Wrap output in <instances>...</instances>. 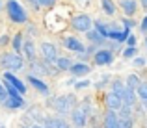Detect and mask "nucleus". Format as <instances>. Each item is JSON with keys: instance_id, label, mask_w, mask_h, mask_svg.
<instances>
[{"instance_id": "nucleus-1", "label": "nucleus", "mask_w": 147, "mask_h": 128, "mask_svg": "<svg viewBox=\"0 0 147 128\" xmlns=\"http://www.w3.org/2000/svg\"><path fill=\"white\" fill-rule=\"evenodd\" d=\"M0 67L6 69V72L21 71L24 67V58L21 54H15V52H4L0 56Z\"/></svg>"}, {"instance_id": "nucleus-2", "label": "nucleus", "mask_w": 147, "mask_h": 128, "mask_svg": "<svg viewBox=\"0 0 147 128\" xmlns=\"http://www.w3.org/2000/svg\"><path fill=\"white\" fill-rule=\"evenodd\" d=\"M50 104H52V108L58 111V113H61V115L71 113L75 108H78L76 106L75 95H60V97H56V99L50 100Z\"/></svg>"}, {"instance_id": "nucleus-3", "label": "nucleus", "mask_w": 147, "mask_h": 128, "mask_svg": "<svg viewBox=\"0 0 147 128\" xmlns=\"http://www.w3.org/2000/svg\"><path fill=\"white\" fill-rule=\"evenodd\" d=\"M6 9H7V15H9V19H11L13 22L24 24V22L28 21V15H26L24 7H22L21 2H17V0H7Z\"/></svg>"}, {"instance_id": "nucleus-4", "label": "nucleus", "mask_w": 147, "mask_h": 128, "mask_svg": "<svg viewBox=\"0 0 147 128\" xmlns=\"http://www.w3.org/2000/svg\"><path fill=\"white\" fill-rule=\"evenodd\" d=\"M71 26L76 30V32H90L91 26H93V21H91L90 15L86 13H78L71 19Z\"/></svg>"}, {"instance_id": "nucleus-5", "label": "nucleus", "mask_w": 147, "mask_h": 128, "mask_svg": "<svg viewBox=\"0 0 147 128\" xmlns=\"http://www.w3.org/2000/svg\"><path fill=\"white\" fill-rule=\"evenodd\" d=\"M39 50H41V56H43V61H47V63H56L58 50H56V46H54L52 43L43 41V43H41V46H39Z\"/></svg>"}, {"instance_id": "nucleus-6", "label": "nucleus", "mask_w": 147, "mask_h": 128, "mask_svg": "<svg viewBox=\"0 0 147 128\" xmlns=\"http://www.w3.org/2000/svg\"><path fill=\"white\" fill-rule=\"evenodd\" d=\"M71 121H73V125H75L76 128H84L88 125V111L84 110L82 106L75 108V110L71 111Z\"/></svg>"}, {"instance_id": "nucleus-7", "label": "nucleus", "mask_w": 147, "mask_h": 128, "mask_svg": "<svg viewBox=\"0 0 147 128\" xmlns=\"http://www.w3.org/2000/svg\"><path fill=\"white\" fill-rule=\"evenodd\" d=\"M93 61H95V65H100V67L110 65L112 61H114V54H112V50H108V48H100V50H97V52L93 54Z\"/></svg>"}, {"instance_id": "nucleus-8", "label": "nucleus", "mask_w": 147, "mask_h": 128, "mask_svg": "<svg viewBox=\"0 0 147 128\" xmlns=\"http://www.w3.org/2000/svg\"><path fill=\"white\" fill-rule=\"evenodd\" d=\"M63 45H65V48H67V50L78 54V56L86 54V46L82 45V41H80V39H76V37H65Z\"/></svg>"}, {"instance_id": "nucleus-9", "label": "nucleus", "mask_w": 147, "mask_h": 128, "mask_svg": "<svg viewBox=\"0 0 147 128\" xmlns=\"http://www.w3.org/2000/svg\"><path fill=\"white\" fill-rule=\"evenodd\" d=\"M104 104H106V108L108 110H119V108L123 106V100H121V97L117 95V93H114V91H110V93H106L104 95Z\"/></svg>"}, {"instance_id": "nucleus-10", "label": "nucleus", "mask_w": 147, "mask_h": 128, "mask_svg": "<svg viewBox=\"0 0 147 128\" xmlns=\"http://www.w3.org/2000/svg\"><path fill=\"white\" fill-rule=\"evenodd\" d=\"M2 80H6L7 84H11L19 93H21V95H24V93H26V85L22 84V80H21V78H17L13 72H4V78H2Z\"/></svg>"}, {"instance_id": "nucleus-11", "label": "nucleus", "mask_w": 147, "mask_h": 128, "mask_svg": "<svg viewBox=\"0 0 147 128\" xmlns=\"http://www.w3.org/2000/svg\"><path fill=\"white\" fill-rule=\"evenodd\" d=\"M26 80H28V84L32 85L34 89H37V91H39V93H43V95H49V85L45 84L41 78H37L36 74H32V72H30V74L26 76Z\"/></svg>"}, {"instance_id": "nucleus-12", "label": "nucleus", "mask_w": 147, "mask_h": 128, "mask_svg": "<svg viewBox=\"0 0 147 128\" xmlns=\"http://www.w3.org/2000/svg\"><path fill=\"white\" fill-rule=\"evenodd\" d=\"M102 128H119V115L114 110H108L104 113V121H102Z\"/></svg>"}, {"instance_id": "nucleus-13", "label": "nucleus", "mask_w": 147, "mask_h": 128, "mask_svg": "<svg viewBox=\"0 0 147 128\" xmlns=\"http://www.w3.org/2000/svg\"><path fill=\"white\" fill-rule=\"evenodd\" d=\"M69 71H71V74H75V76H84V74H88L91 69H90V65L84 63V61H76V63H73V67L69 69Z\"/></svg>"}, {"instance_id": "nucleus-14", "label": "nucleus", "mask_w": 147, "mask_h": 128, "mask_svg": "<svg viewBox=\"0 0 147 128\" xmlns=\"http://www.w3.org/2000/svg\"><path fill=\"white\" fill-rule=\"evenodd\" d=\"M22 54H24L26 60L36 61V45H34V41H32V39L24 41V45H22Z\"/></svg>"}, {"instance_id": "nucleus-15", "label": "nucleus", "mask_w": 147, "mask_h": 128, "mask_svg": "<svg viewBox=\"0 0 147 128\" xmlns=\"http://www.w3.org/2000/svg\"><path fill=\"white\" fill-rule=\"evenodd\" d=\"M121 100L127 106H134V104H136V91L130 89V87H125L123 93H121Z\"/></svg>"}, {"instance_id": "nucleus-16", "label": "nucleus", "mask_w": 147, "mask_h": 128, "mask_svg": "<svg viewBox=\"0 0 147 128\" xmlns=\"http://www.w3.org/2000/svg\"><path fill=\"white\" fill-rule=\"evenodd\" d=\"M121 9L123 13L127 15V17H132V15H136V0H121Z\"/></svg>"}, {"instance_id": "nucleus-17", "label": "nucleus", "mask_w": 147, "mask_h": 128, "mask_svg": "<svg viewBox=\"0 0 147 128\" xmlns=\"http://www.w3.org/2000/svg\"><path fill=\"white\" fill-rule=\"evenodd\" d=\"M86 36H88V39L93 43V45H102V43L108 41V39H104V37H102V34H100L97 28H93V30H90V32H86Z\"/></svg>"}, {"instance_id": "nucleus-18", "label": "nucleus", "mask_w": 147, "mask_h": 128, "mask_svg": "<svg viewBox=\"0 0 147 128\" xmlns=\"http://www.w3.org/2000/svg\"><path fill=\"white\" fill-rule=\"evenodd\" d=\"M22 45H24V34H22V32L15 34V36H13V39H11V46H13L15 54L22 52Z\"/></svg>"}, {"instance_id": "nucleus-19", "label": "nucleus", "mask_w": 147, "mask_h": 128, "mask_svg": "<svg viewBox=\"0 0 147 128\" xmlns=\"http://www.w3.org/2000/svg\"><path fill=\"white\" fill-rule=\"evenodd\" d=\"M4 106L9 108V110H19V108L24 106V100H22V97H9V99L4 102Z\"/></svg>"}, {"instance_id": "nucleus-20", "label": "nucleus", "mask_w": 147, "mask_h": 128, "mask_svg": "<svg viewBox=\"0 0 147 128\" xmlns=\"http://www.w3.org/2000/svg\"><path fill=\"white\" fill-rule=\"evenodd\" d=\"M54 65H56L58 71H69V69L73 67V61L69 60V58H65V56H61V58L58 56V60H56V63H54Z\"/></svg>"}, {"instance_id": "nucleus-21", "label": "nucleus", "mask_w": 147, "mask_h": 128, "mask_svg": "<svg viewBox=\"0 0 147 128\" xmlns=\"http://www.w3.org/2000/svg\"><path fill=\"white\" fill-rule=\"evenodd\" d=\"M142 84V80H140V76L138 74H129L127 76V80H125V85L127 87H130V89H134V91H136L138 89V85Z\"/></svg>"}, {"instance_id": "nucleus-22", "label": "nucleus", "mask_w": 147, "mask_h": 128, "mask_svg": "<svg viewBox=\"0 0 147 128\" xmlns=\"http://www.w3.org/2000/svg\"><path fill=\"white\" fill-rule=\"evenodd\" d=\"M100 6H102V11L106 15H114L115 13V4L112 0H100Z\"/></svg>"}, {"instance_id": "nucleus-23", "label": "nucleus", "mask_w": 147, "mask_h": 128, "mask_svg": "<svg viewBox=\"0 0 147 128\" xmlns=\"http://www.w3.org/2000/svg\"><path fill=\"white\" fill-rule=\"evenodd\" d=\"M119 119H132V106L123 104V106L119 108Z\"/></svg>"}, {"instance_id": "nucleus-24", "label": "nucleus", "mask_w": 147, "mask_h": 128, "mask_svg": "<svg viewBox=\"0 0 147 128\" xmlns=\"http://www.w3.org/2000/svg\"><path fill=\"white\" fill-rule=\"evenodd\" d=\"M125 87H127V85H125V82H121V80H114V82H112V91L117 93L119 97H121V93H123Z\"/></svg>"}, {"instance_id": "nucleus-25", "label": "nucleus", "mask_w": 147, "mask_h": 128, "mask_svg": "<svg viewBox=\"0 0 147 128\" xmlns=\"http://www.w3.org/2000/svg\"><path fill=\"white\" fill-rule=\"evenodd\" d=\"M136 93H138V97H140V100H147V82H142L138 85Z\"/></svg>"}, {"instance_id": "nucleus-26", "label": "nucleus", "mask_w": 147, "mask_h": 128, "mask_svg": "<svg viewBox=\"0 0 147 128\" xmlns=\"http://www.w3.org/2000/svg\"><path fill=\"white\" fill-rule=\"evenodd\" d=\"M45 128H58V117H45Z\"/></svg>"}, {"instance_id": "nucleus-27", "label": "nucleus", "mask_w": 147, "mask_h": 128, "mask_svg": "<svg viewBox=\"0 0 147 128\" xmlns=\"http://www.w3.org/2000/svg\"><path fill=\"white\" fill-rule=\"evenodd\" d=\"M136 52H138L136 46H127L123 50V58H136Z\"/></svg>"}, {"instance_id": "nucleus-28", "label": "nucleus", "mask_w": 147, "mask_h": 128, "mask_svg": "<svg viewBox=\"0 0 147 128\" xmlns=\"http://www.w3.org/2000/svg\"><path fill=\"white\" fill-rule=\"evenodd\" d=\"M119 128H134V119H119Z\"/></svg>"}, {"instance_id": "nucleus-29", "label": "nucleus", "mask_w": 147, "mask_h": 128, "mask_svg": "<svg viewBox=\"0 0 147 128\" xmlns=\"http://www.w3.org/2000/svg\"><path fill=\"white\" fill-rule=\"evenodd\" d=\"M136 24V22L132 21V19H123V28H127V30H130L132 26Z\"/></svg>"}, {"instance_id": "nucleus-30", "label": "nucleus", "mask_w": 147, "mask_h": 128, "mask_svg": "<svg viewBox=\"0 0 147 128\" xmlns=\"http://www.w3.org/2000/svg\"><path fill=\"white\" fill-rule=\"evenodd\" d=\"M134 65L136 67H145V58H134Z\"/></svg>"}, {"instance_id": "nucleus-31", "label": "nucleus", "mask_w": 147, "mask_h": 128, "mask_svg": "<svg viewBox=\"0 0 147 128\" xmlns=\"http://www.w3.org/2000/svg\"><path fill=\"white\" fill-rule=\"evenodd\" d=\"M88 85H91L90 80H84V82H76V89H84V87H88Z\"/></svg>"}, {"instance_id": "nucleus-32", "label": "nucleus", "mask_w": 147, "mask_h": 128, "mask_svg": "<svg viewBox=\"0 0 147 128\" xmlns=\"http://www.w3.org/2000/svg\"><path fill=\"white\" fill-rule=\"evenodd\" d=\"M54 4H56V0H41V6H45V7H52Z\"/></svg>"}, {"instance_id": "nucleus-33", "label": "nucleus", "mask_w": 147, "mask_h": 128, "mask_svg": "<svg viewBox=\"0 0 147 128\" xmlns=\"http://www.w3.org/2000/svg\"><path fill=\"white\" fill-rule=\"evenodd\" d=\"M127 45H129V46H136V37H134V36H129V39H127Z\"/></svg>"}, {"instance_id": "nucleus-34", "label": "nucleus", "mask_w": 147, "mask_h": 128, "mask_svg": "<svg viewBox=\"0 0 147 128\" xmlns=\"http://www.w3.org/2000/svg\"><path fill=\"white\" fill-rule=\"evenodd\" d=\"M58 128H71V126H69L67 123L63 121V119H60V117H58Z\"/></svg>"}, {"instance_id": "nucleus-35", "label": "nucleus", "mask_w": 147, "mask_h": 128, "mask_svg": "<svg viewBox=\"0 0 147 128\" xmlns=\"http://www.w3.org/2000/svg\"><path fill=\"white\" fill-rule=\"evenodd\" d=\"M28 2L34 6V9H39L41 7V0H28Z\"/></svg>"}, {"instance_id": "nucleus-36", "label": "nucleus", "mask_w": 147, "mask_h": 128, "mask_svg": "<svg viewBox=\"0 0 147 128\" xmlns=\"http://www.w3.org/2000/svg\"><path fill=\"white\" fill-rule=\"evenodd\" d=\"M140 28H142V32H147V17H144V21H142Z\"/></svg>"}, {"instance_id": "nucleus-37", "label": "nucleus", "mask_w": 147, "mask_h": 128, "mask_svg": "<svg viewBox=\"0 0 147 128\" xmlns=\"http://www.w3.org/2000/svg\"><path fill=\"white\" fill-rule=\"evenodd\" d=\"M76 2H78L80 6H84V7H86V6H90V2H91V0H76Z\"/></svg>"}, {"instance_id": "nucleus-38", "label": "nucleus", "mask_w": 147, "mask_h": 128, "mask_svg": "<svg viewBox=\"0 0 147 128\" xmlns=\"http://www.w3.org/2000/svg\"><path fill=\"white\" fill-rule=\"evenodd\" d=\"M7 41H9V37H7V36H2V37H0V45H6Z\"/></svg>"}, {"instance_id": "nucleus-39", "label": "nucleus", "mask_w": 147, "mask_h": 128, "mask_svg": "<svg viewBox=\"0 0 147 128\" xmlns=\"http://www.w3.org/2000/svg\"><path fill=\"white\" fill-rule=\"evenodd\" d=\"M140 6L144 7V9H147V0H140Z\"/></svg>"}, {"instance_id": "nucleus-40", "label": "nucleus", "mask_w": 147, "mask_h": 128, "mask_svg": "<svg viewBox=\"0 0 147 128\" xmlns=\"http://www.w3.org/2000/svg\"><path fill=\"white\" fill-rule=\"evenodd\" d=\"M30 128H45V126H41V125H30Z\"/></svg>"}, {"instance_id": "nucleus-41", "label": "nucleus", "mask_w": 147, "mask_h": 128, "mask_svg": "<svg viewBox=\"0 0 147 128\" xmlns=\"http://www.w3.org/2000/svg\"><path fill=\"white\" fill-rule=\"evenodd\" d=\"M142 102H144V106H145V110H147V100H142Z\"/></svg>"}, {"instance_id": "nucleus-42", "label": "nucleus", "mask_w": 147, "mask_h": 128, "mask_svg": "<svg viewBox=\"0 0 147 128\" xmlns=\"http://www.w3.org/2000/svg\"><path fill=\"white\" fill-rule=\"evenodd\" d=\"M2 89H4V84H0V91H2Z\"/></svg>"}, {"instance_id": "nucleus-43", "label": "nucleus", "mask_w": 147, "mask_h": 128, "mask_svg": "<svg viewBox=\"0 0 147 128\" xmlns=\"http://www.w3.org/2000/svg\"><path fill=\"white\" fill-rule=\"evenodd\" d=\"M22 128H30V126H28V125H24V126H22Z\"/></svg>"}, {"instance_id": "nucleus-44", "label": "nucleus", "mask_w": 147, "mask_h": 128, "mask_svg": "<svg viewBox=\"0 0 147 128\" xmlns=\"http://www.w3.org/2000/svg\"><path fill=\"white\" fill-rule=\"evenodd\" d=\"M0 128H6V126H4V125H0Z\"/></svg>"}, {"instance_id": "nucleus-45", "label": "nucleus", "mask_w": 147, "mask_h": 128, "mask_svg": "<svg viewBox=\"0 0 147 128\" xmlns=\"http://www.w3.org/2000/svg\"><path fill=\"white\" fill-rule=\"evenodd\" d=\"M145 45H147V39H145Z\"/></svg>"}]
</instances>
